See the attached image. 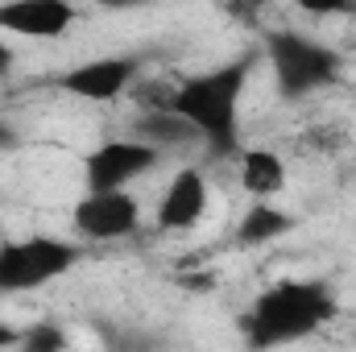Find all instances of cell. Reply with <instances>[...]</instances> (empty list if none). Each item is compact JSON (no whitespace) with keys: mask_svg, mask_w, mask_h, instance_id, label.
<instances>
[{"mask_svg":"<svg viewBox=\"0 0 356 352\" xmlns=\"http://www.w3.org/2000/svg\"><path fill=\"white\" fill-rule=\"evenodd\" d=\"M17 352H67V332L58 323H33L21 328V344Z\"/></svg>","mask_w":356,"mask_h":352,"instance_id":"4fadbf2b","label":"cell"},{"mask_svg":"<svg viewBox=\"0 0 356 352\" xmlns=\"http://www.w3.org/2000/svg\"><path fill=\"white\" fill-rule=\"evenodd\" d=\"M141 63L133 54H108V58H88L79 67H67L54 88L75 95V99H91V104H108V99H120L124 91L133 88Z\"/></svg>","mask_w":356,"mask_h":352,"instance_id":"52a82bcc","label":"cell"},{"mask_svg":"<svg viewBox=\"0 0 356 352\" xmlns=\"http://www.w3.org/2000/svg\"><path fill=\"white\" fill-rule=\"evenodd\" d=\"M13 145H17V133L8 120H0V150H13Z\"/></svg>","mask_w":356,"mask_h":352,"instance_id":"e0dca14e","label":"cell"},{"mask_svg":"<svg viewBox=\"0 0 356 352\" xmlns=\"http://www.w3.org/2000/svg\"><path fill=\"white\" fill-rule=\"evenodd\" d=\"M340 311V298L327 278H282L266 286L253 307L241 315V336L249 352L290 349L319 336Z\"/></svg>","mask_w":356,"mask_h":352,"instance_id":"6da1fadb","label":"cell"},{"mask_svg":"<svg viewBox=\"0 0 356 352\" xmlns=\"http://www.w3.org/2000/svg\"><path fill=\"white\" fill-rule=\"evenodd\" d=\"M104 344H108V352H162L166 349V344L154 340L149 332H124V328L104 332Z\"/></svg>","mask_w":356,"mask_h":352,"instance_id":"5bb4252c","label":"cell"},{"mask_svg":"<svg viewBox=\"0 0 356 352\" xmlns=\"http://www.w3.org/2000/svg\"><path fill=\"white\" fill-rule=\"evenodd\" d=\"M79 21V8L67 0H4L0 33H21L33 42H54Z\"/></svg>","mask_w":356,"mask_h":352,"instance_id":"ba28073f","label":"cell"},{"mask_svg":"<svg viewBox=\"0 0 356 352\" xmlns=\"http://www.w3.org/2000/svg\"><path fill=\"white\" fill-rule=\"evenodd\" d=\"M133 137L137 141H145V145H154L158 154H166V150H182V145H195L199 141V133L175 116V112H141L137 120H133Z\"/></svg>","mask_w":356,"mask_h":352,"instance_id":"8fae6325","label":"cell"},{"mask_svg":"<svg viewBox=\"0 0 356 352\" xmlns=\"http://www.w3.org/2000/svg\"><path fill=\"white\" fill-rule=\"evenodd\" d=\"M207 211V178L195 166L178 170L166 186V195L158 199V228L162 232H186L203 220Z\"/></svg>","mask_w":356,"mask_h":352,"instance_id":"9c48e42d","label":"cell"},{"mask_svg":"<svg viewBox=\"0 0 356 352\" xmlns=\"http://www.w3.org/2000/svg\"><path fill=\"white\" fill-rule=\"evenodd\" d=\"M241 186L253 199H273L286 191V162L273 150H245L241 154Z\"/></svg>","mask_w":356,"mask_h":352,"instance_id":"7c38bea8","label":"cell"},{"mask_svg":"<svg viewBox=\"0 0 356 352\" xmlns=\"http://www.w3.org/2000/svg\"><path fill=\"white\" fill-rule=\"evenodd\" d=\"M8 71H13V46L0 38V75H8Z\"/></svg>","mask_w":356,"mask_h":352,"instance_id":"2e32d148","label":"cell"},{"mask_svg":"<svg viewBox=\"0 0 356 352\" xmlns=\"http://www.w3.org/2000/svg\"><path fill=\"white\" fill-rule=\"evenodd\" d=\"M141 224V207L129 191H88L75 211L71 228L79 241H124Z\"/></svg>","mask_w":356,"mask_h":352,"instance_id":"8992f818","label":"cell"},{"mask_svg":"<svg viewBox=\"0 0 356 352\" xmlns=\"http://www.w3.org/2000/svg\"><path fill=\"white\" fill-rule=\"evenodd\" d=\"M286 232H294V216L290 211H282L277 203H269V199H257L241 220H236V249H261L269 241H282Z\"/></svg>","mask_w":356,"mask_h":352,"instance_id":"30bf717a","label":"cell"},{"mask_svg":"<svg viewBox=\"0 0 356 352\" xmlns=\"http://www.w3.org/2000/svg\"><path fill=\"white\" fill-rule=\"evenodd\" d=\"M253 63H257V54H241V58H228L211 71L186 75L170 88L166 112L182 116L199 133V141H207L211 154L241 150V99L249 88Z\"/></svg>","mask_w":356,"mask_h":352,"instance_id":"7a4b0ae2","label":"cell"},{"mask_svg":"<svg viewBox=\"0 0 356 352\" xmlns=\"http://www.w3.org/2000/svg\"><path fill=\"white\" fill-rule=\"evenodd\" d=\"M154 166H162V154L154 145L137 137H112L83 158V182L88 191H124L129 182L145 178Z\"/></svg>","mask_w":356,"mask_h":352,"instance_id":"5b68a950","label":"cell"},{"mask_svg":"<svg viewBox=\"0 0 356 352\" xmlns=\"http://www.w3.org/2000/svg\"><path fill=\"white\" fill-rule=\"evenodd\" d=\"M261 50H266V58H269L277 95L286 104H298L311 91L332 88L340 79V71H344L340 50H332L327 42L307 38L298 29H273V33H266V46Z\"/></svg>","mask_w":356,"mask_h":352,"instance_id":"3957f363","label":"cell"},{"mask_svg":"<svg viewBox=\"0 0 356 352\" xmlns=\"http://www.w3.org/2000/svg\"><path fill=\"white\" fill-rule=\"evenodd\" d=\"M83 262V245L63 241V237H21V241H0V294H25L38 286H50L67 278Z\"/></svg>","mask_w":356,"mask_h":352,"instance_id":"277c9868","label":"cell"},{"mask_svg":"<svg viewBox=\"0 0 356 352\" xmlns=\"http://www.w3.org/2000/svg\"><path fill=\"white\" fill-rule=\"evenodd\" d=\"M17 344H21V328L0 323V352H17Z\"/></svg>","mask_w":356,"mask_h":352,"instance_id":"9a60e30c","label":"cell"}]
</instances>
